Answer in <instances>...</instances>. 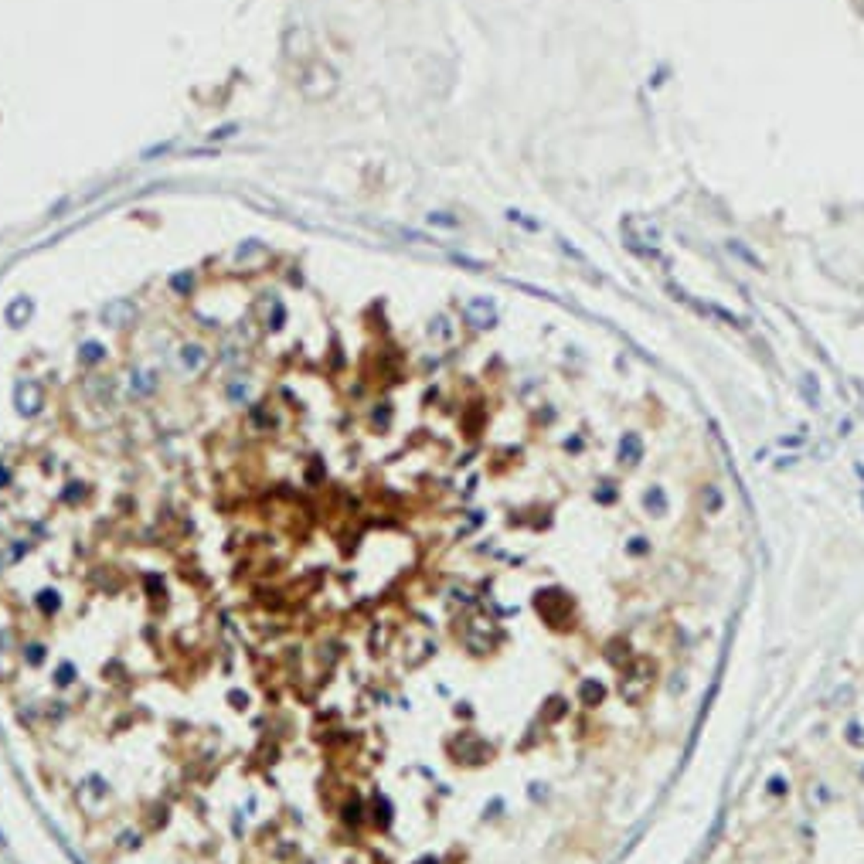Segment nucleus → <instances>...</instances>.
I'll list each match as a JSON object with an SVG mask.
<instances>
[{"label": "nucleus", "instance_id": "dca6fc26", "mask_svg": "<svg viewBox=\"0 0 864 864\" xmlns=\"http://www.w3.org/2000/svg\"><path fill=\"white\" fill-rule=\"evenodd\" d=\"M361 813H365V810H361V803H358V800H351V803H344V824H351V827H358V824H361Z\"/></svg>", "mask_w": 864, "mask_h": 864}, {"label": "nucleus", "instance_id": "f257e3e1", "mask_svg": "<svg viewBox=\"0 0 864 864\" xmlns=\"http://www.w3.org/2000/svg\"><path fill=\"white\" fill-rule=\"evenodd\" d=\"M534 609H538V616H541L548 626H555V630L572 626V599H569V592H562V589H541V592L534 595Z\"/></svg>", "mask_w": 864, "mask_h": 864}, {"label": "nucleus", "instance_id": "ddd939ff", "mask_svg": "<svg viewBox=\"0 0 864 864\" xmlns=\"http://www.w3.org/2000/svg\"><path fill=\"white\" fill-rule=\"evenodd\" d=\"M626 555H630V558H643V555H650V541H647L643 534L630 538V541H626Z\"/></svg>", "mask_w": 864, "mask_h": 864}, {"label": "nucleus", "instance_id": "4468645a", "mask_svg": "<svg viewBox=\"0 0 864 864\" xmlns=\"http://www.w3.org/2000/svg\"><path fill=\"white\" fill-rule=\"evenodd\" d=\"M24 664L27 667H41L45 664V647L41 643H27L24 647Z\"/></svg>", "mask_w": 864, "mask_h": 864}, {"label": "nucleus", "instance_id": "4be33fe9", "mask_svg": "<svg viewBox=\"0 0 864 864\" xmlns=\"http://www.w3.org/2000/svg\"><path fill=\"white\" fill-rule=\"evenodd\" d=\"M415 864H439V858H422V861H415Z\"/></svg>", "mask_w": 864, "mask_h": 864}, {"label": "nucleus", "instance_id": "a211bd4d", "mask_svg": "<svg viewBox=\"0 0 864 864\" xmlns=\"http://www.w3.org/2000/svg\"><path fill=\"white\" fill-rule=\"evenodd\" d=\"M786 793H789V782L782 776H772L769 779V796H786Z\"/></svg>", "mask_w": 864, "mask_h": 864}, {"label": "nucleus", "instance_id": "b1692460", "mask_svg": "<svg viewBox=\"0 0 864 864\" xmlns=\"http://www.w3.org/2000/svg\"><path fill=\"white\" fill-rule=\"evenodd\" d=\"M0 569H3V555H0Z\"/></svg>", "mask_w": 864, "mask_h": 864}, {"label": "nucleus", "instance_id": "f8f14e48", "mask_svg": "<svg viewBox=\"0 0 864 864\" xmlns=\"http://www.w3.org/2000/svg\"><path fill=\"white\" fill-rule=\"evenodd\" d=\"M851 701H854V684H837L827 694V708H848Z\"/></svg>", "mask_w": 864, "mask_h": 864}, {"label": "nucleus", "instance_id": "0eeeda50", "mask_svg": "<svg viewBox=\"0 0 864 864\" xmlns=\"http://www.w3.org/2000/svg\"><path fill=\"white\" fill-rule=\"evenodd\" d=\"M640 456H643V443H640V436H623V443H619V463H640Z\"/></svg>", "mask_w": 864, "mask_h": 864}, {"label": "nucleus", "instance_id": "1a4fd4ad", "mask_svg": "<svg viewBox=\"0 0 864 864\" xmlns=\"http://www.w3.org/2000/svg\"><path fill=\"white\" fill-rule=\"evenodd\" d=\"M34 602H38V609H41L45 616H55V613L62 609V595H58V589H41V592L34 595Z\"/></svg>", "mask_w": 864, "mask_h": 864}, {"label": "nucleus", "instance_id": "6ab92c4d", "mask_svg": "<svg viewBox=\"0 0 864 864\" xmlns=\"http://www.w3.org/2000/svg\"><path fill=\"white\" fill-rule=\"evenodd\" d=\"M123 848H140V834H126V837H123Z\"/></svg>", "mask_w": 864, "mask_h": 864}, {"label": "nucleus", "instance_id": "20e7f679", "mask_svg": "<svg viewBox=\"0 0 864 864\" xmlns=\"http://www.w3.org/2000/svg\"><path fill=\"white\" fill-rule=\"evenodd\" d=\"M606 701V684L599 677H582L578 680V704L582 708H599Z\"/></svg>", "mask_w": 864, "mask_h": 864}, {"label": "nucleus", "instance_id": "412c9836", "mask_svg": "<svg viewBox=\"0 0 864 864\" xmlns=\"http://www.w3.org/2000/svg\"><path fill=\"white\" fill-rule=\"evenodd\" d=\"M7 480H10V473H7V470H3V467H0V486H3V483H7Z\"/></svg>", "mask_w": 864, "mask_h": 864}, {"label": "nucleus", "instance_id": "2eb2a0df", "mask_svg": "<svg viewBox=\"0 0 864 864\" xmlns=\"http://www.w3.org/2000/svg\"><path fill=\"white\" fill-rule=\"evenodd\" d=\"M72 680H75V664H69V661H65V664H58V671H55V684H58V687H69Z\"/></svg>", "mask_w": 864, "mask_h": 864}, {"label": "nucleus", "instance_id": "423d86ee", "mask_svg": "<svg viewBox=\"0 0 864 864\" xmlns=\"http://www.w3.org/2000/svg\"><path fill=\"white\" fill-rule=\"evenodd\" d=\"M371 824H375L378 830H388V827H391V803H388L384 793H378V796L371 800Z\"/></svg>", "mask_w": 864, "mask_h": 864}, {"label": "nucleus", "instance_id": "393cba45", "mask_svg": "<svg viewBox=\"0 0 864 864\" xmlns=\"http://www.w3.org/2000/svg\"><path fill=\"white\" fill-rule=\"evenodd\" d=\"M861 776H864V769H861Z\"/></svg>", "mask_w": 864, "mask_h": 864}, {"label": "nucleus", "instance_id": "6e6552de", "mask_svg": "<svg viewBox=\"0 0 864 864\" xmlns=\"http://www.w3.org/2000/svg\"><path fill=\"white\" fill-rule=\"evenodd\" d=\"M643 507H647L654 517H664V514H667V493H664L661 486H650V490L643 493Z\"/></svg>", "mask_w": 864, "mask_h": 864}, {"label": "nucleus", "instance_id": "7ed1b4c3", "mask_svg": "<svg viewBox=\"0 0 864 864\" xmlns=\"http://www.w3.org/2000/svg\"><path fill=\"white\" fill-rule=\"evenodd\" d=\"M453 752H456V763L463 759V763H470V766H480V763H490V745L480 742V739H473V735H463L456 745H453Z\"/></svg>", "mask_w": 864, "mask_h": 864}, {"label": "nucleus", "instance_id": "f03ea898", "mask_svg": "<svg viewBox=\"0 0 864 864\" xmlns=\"http://www.w3.org/2000/svg\"><path fill=\"white\" fill-rule=\"evenodd\" d=\"M654 687V664L647 661H630L626 667H619V698L630 704H640L647 698V691Z\"/></svg>", "mask_w": 864, "mask_h": 864}, {"label": "nucleus", "instance_id": "aec40b11", "mask_svg": "<svg viewBox=\"0 0 864 864\" xmlns=\"http://www.w3.org/2000/svg\"><path fill=\"white\" fill-rule=\"evenodd\" d=\"M228 698L235 701V708H245V694H238V691H235V694H228Z\"/></svg>", "mask_w": 864, "mask_h": 864}, {"label": "nucleus", "instance_id": "5701e85b", "mask_svg": "<svg viewBox=\"0 0 864 864\" xmlns=\"http://www.w3.org/2000/svg\"><path fill=\"white\" fill-rule=\"evenodd\" d=\"M0 844H7V841H3V830H0Z\"/></svg>", "mask_w": 864, "mask_h": 864}, {"label": "nucleus", "instance_id": "39448f33", "mask_svg": "<svg viewBox=\"0 0 864 864\" xmlns=\"http://www.w3.org/2000/svg\"><path fill=\"white\" fill-rule=\"evenodd\" d=\"M17 408L24 412V415H34L38 408H41V388L31 382H24L17 388Z\"/></svg>", "mask_w": 864, "mask_h": 864}, {"label": "nucleus", "instance_id": "9d476101", "mask_svg": "<svg viewBox=\"0 0 864 864\" xmlns=\"http://www.w3.org/2000/svg\"><path fill=\"white\" fill-rule=\"evenodd\" d=\"M565 715H569V701H565V698H548V704L541 708V721H548V725H552V721H562Z\"/></svg>", "mask_w": 864, "mask_h": 864}, {"label": "nucleus", "instance_id": "f3484780", "mask_svg": "<svg viewBox=\"0 0 864 864\" xmlns=\"http://www.w3.org/2000/svg\"><path fill=\"white\" fill-rule=\"evenodd\" d=\"M528 796H531L534 803H545V800L552 796V789H548V782H531V786H528Z\"/></svg>", "mask_w": 864, "mask_h": 864}, {"label": "nucleus", "instance_id": "9b49d317", "mask_svg": "<svg viewBox=\"0 0 864 864\" xmlns=\"http://www.w3.org/2000/svg\"><path fill=\"white\" fill-rule=\"evenodd\" d=\"M841 735H844V742H848L851 749H861V752H864V721H861V718H851V721L844 725V732H841Z\"/></svg>", "mask_w": 864, "mask_h": 864}]
</instances>
